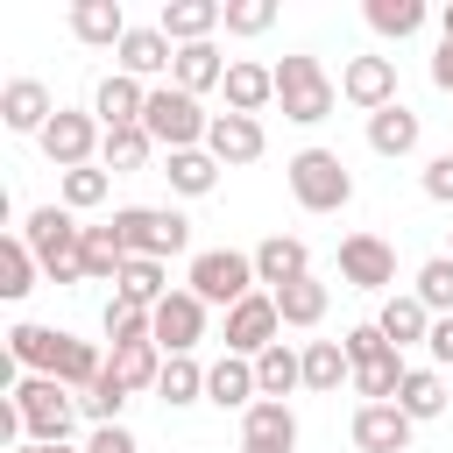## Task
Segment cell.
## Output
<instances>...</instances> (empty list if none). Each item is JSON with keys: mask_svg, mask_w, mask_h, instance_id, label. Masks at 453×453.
<instances>
[{"mask_svg": "<svg viewBox=\"0 0 453 453\" xmlns=\"http://www.w3.org/2000/svg\"><path fill=\"white\" fill-rule=\"evenodd\" d=\"M21 241L35 248V262H42L50 283H85V226H78L71 205H35L21 219Z\"/></svg>", "mask_w": 453, "mask_h": 453, "instance_id": "6da1fadb", "label": "cell"}, {"mask_svg": "<svg viewBox=\"0 0 453 453\" xmlns=\"http://www.w3.org/2000/svg\"><path fill=\"white\" fill-rule=\"evenodd\" d=\"M14 418H21V446H71V425H78V403L57 375H14Z\"/></svg>", "mask_w": 453, "mask_h": 453, "instance_id": "7a4b0ae2", "label": "cell"}, {"mask_svg": "<svg viewBox=\"0 0 453 453\" xmlns=\"http://www.w3.org/2000/svg\"><path fill=\"white\" fill-rule=\"evenodd\" d=\"M276 106H283V120H297V127H319L333 106H340V85L326 78V64L319 57H283L276 64Z\"/></svg>", "mask_w": 453, "mask_h": 453, "instance_id": "3957f363", "label": "cell"}, {"mask_svg": "<svg viewBox=\"0 0 453 453\" xmlns=\"http://www.w3.org/2000/svg\"><path fill=\"white\" fill-rule=\"evenodd\" d=\"M113 234H120L127 255H149V262H170V255L191 248V219L177 205H120L113 212Z\"/></svg>", "mask_w": 453, "mask_h": 453, "instance_id": "277c9868", "label": "cell"}, {"mask_svg": "<svg viewBox=\"0 0 453 453\" xmlns=\"http://www.w3.org/2000/svg\"><path fill=\"white\" fill-rule=\"evenodd\" d=\"M142 127L156 134L163 156H177V149H205L212 113H205L191 92H177V85H149V113H142Z\"/></svg>", "mask_w": 453, "mask_h": 453, "instance_id": "5b68a950", "label": "cell"}, {"mask_svg": "<svg viewBox=\"0 0 453 453\" xmlns=\"http://www.w3.org/2000/svg\"><path fill=\"white\" fill-rule=\"evenodd\" d=\"M283 177H290V198H297L304 212H340V205L354 198V177H347V163H340L333 149H297V156L283 163Z\"/></svg>", "mask_w": 453, "mask_h": 453, "instance_id": "8992f818", "label": "cell"}, {"mask_svg": "<svg viewBox=\"0 0 453 453\" xmlns=\"http://www.w3.org/2000/svg\"><path fill=\"white\" fill-rule=\"evenodd\" d=\"M255 255H241V248H205V255H191V276H184V290L191 297H205V304H241V297H255Z\"/></svg>", "mask_w": 453, "mask_h": 453, "instance_id": "52a82bcc", "label": "cell"}, {"mask_svg": "<svg viewBox=\"0 0 453 453\" xmlns=\"http://www.w3.org/2000/svg\"><path fill=\"white\" fill-rule=\"evenodd\" d=\"M35 142H42V156H50L57 170H85V163L99 156L106 127L92 120V106H85V113H78V106H57V120H50V127H42Z\"/></svg>", "mask_w": 453, "mask_h": 453, "instance_id": "ba28073f", "label": "cell"}, {"mask_svg": "<svg viewBox=\"0 0 453 453\" xmlns=\"http://www.w3.org/2000/svg\"><path fill=\"white\" fill-rule=\"evenodd\" d=\"M276 340H283V311H276V297H269V290H255V297H241V304L226 311V354L262 361Z\"/></svg>", "mask_w": 453, "mask_h": 453, "instance_id": "9c48e42d", "label": "cell"}, {"mask_svg": "<svg viewBox=\"0 0 453 453\" xmlns=\"http://www.w3.org/2000/svg\"><path fill=\"white\" fill-rule=\"evenodd\" d=\"M340 276L354 290H389L396 297V248L382 234H347L340 241Z\"/></svg>", "mask_w": 453, "mask_h": 453, "instance_id": "30bf717a", "label": "cell"}, {"mask_svg": "<svg viewBox=\"0 0 453 453\" xmlns=\"http://www.w3.org/2000/svg\"><path fill=\"white\" fill-rule=\"evenodd\" d=\"M71 347H78V333H57V326H14V333H7V354H14L21 375H57V382H64Z\"/></svg>", "mask_w": 453, "mask_h": 453, "instance_id": "8fae6325", "label": "cell"}, {"mask_svg": "<svg viewBox=\"0 0 453 453\" xmlns=\"http://www.w3.org/2000/svg\"><path fill=\"white\" fill-rule=\"evenodd\" d=\"M205 149H212V163H219V170H241V163H262L269 134H262V120H255V113H212Z\"/></svg>", "mask_w": 453, "mask_h": 453, "instance_id": "7c38bea8", "label": "cell"}, {"mask_svg": "<svg viewBox=\"0 0 453 453\" xmlns=\"http://www.w3.org/2000/svg\"><path fill=\"white\" fill-rule=\"evenodd\" d=\"M149 319H156V347L163 354H191L205 340V297H191V290H170Z\"/></svg>", "mask_w": 453, "mask_h": 453, "instance_id": "4fadbf2b", "label": "cell"}, {"mask_svg": "<svg viewBox=\"0 0 453 453\" xmlns=\"http://www.w3.org/2000/svg\"><path fill=\"white\" fill-rule=\"evenodd\" d=\"M340 99L361 106V113L396 106V64H389V57H354V64L340 71Z\"/></svg>", "mask_w": 453, "mask_h": 453, "instance_id": "5bb4252c", "label": "cell"}, {"mask_svg": "<svg viewBox=\"0 0 453 453\" xmlns=\"http://www.w3.org/2000/svg\"><path fill=\"white\" fill-rule=\"evenodd\" d=\"M50 120H57V99H50L42 78H7V85H0V127H14V134H42Z\"/></svg>", "mask_w": 453, "mask_h": 453, "instance_id": "9a60e30c", "label": "cell"}, {"mask_svg": "<svg viewBox=\"0 0 453 453\" xmlns=\"http://www.w3.org/2000/svg\"><path fill=\"white\" fill-rule=\"evenodd\" d=\"M142 113H149V85L127 78V71H106L99 92H92V120L113 134V127H142Z\"/></svg>", "mask_w": 453, "mask_h": 453, "instance_id": "2e32d148", "label": "cell"}, {"mask_svg": "<svg viewBox=\"0 0 453 453\" xmlns=\"http://www.w3.org/2000/svg\"><path fill=\"white\" fill-rule=\"evenodd\" d=\"M156 28L184 50V42H212V28H226V0H163Z\"/></svg>", "mask_w": 453, "mask_h": 453, "instance_id": "e0dca14e", "label": "cell"}, {"mask_svg": "<svg viewBox=\"0 0 453 453\" xmlns=\"http://www.w3.org/2000/svg\"><path fill=\"white\" fill-rule=\"evenodd\" d=\"M205 403H219V411H255V403H262L255 361H241V354H219V361L205 368Z\"/></svg>", "mask_w": 453, "mask_h": 453, "instance_id": "ac0fdd59", "label": "cell"}, {"mask_svg": "<svg viewBox=\"0 0 453 453\" xmlns=\"http://www.w3.org/2000/svg\"><path fill=\"white\" fill-rule=\"evenodd\" d=\"M411 418L396 411V403H361L354 411V446L361 453H411Z\"/></svg>", "mask_w": 453, "mask_h": 453, "instance_id": "d6986e66", "label": "cell"}, {"mask_svg": "<svg viewBox=\"0 0 453 453\" xmlns=\"http://www.w3.org/2000/svg\"><path fill=\"white\" fill-rule=\"evenodd\" d=\"M113 57H120L127 78H163V71H177V42H170L163 28H127Z\"/></svg>", "mask_w": 453, "mask_h": 453, "instance_id": "ffe728a7", "label": "cell"}, {"mask_svg": "<svg viewBox=\"0 0 453 453\" xmlns=\"http://www.w3.org/2000/svg\"><path fill=\"white\" fill-rule=\"evenodd\" d=\"M255 276H262V290H283V283L311 276V248H304L297 234H269V241L255 248Z\"/></svg>", "mask_w": 453, "mask_h": 453, "instance_id": "44dd1931", "label": "cell"}, {"mask_svg": "<svg viewBox=\"0 0 453 453\" xmlns=\"http://www.w3.org/2000/svg\"><path fill=\"white\" fill-rule=\"evenodd\" d=\"M127 28H134V21L120 14V0H71V35H78V42H92V50H120Z\"/></svg>", "mask_w": 453, "mask_h": 453, "instance_id": "7402d4cb", "label": "cell"}, {"mask_svg": "<svg viewBox=\"0 0 453 453\" xmlns=\"http://www.w3.org/2000/svg\"><path fill=\"white\" fill-rule=\"evenodd\" d=\"M219 92H226V113H262L276 99V64H248L241 57V64H226V85Z\"/></svg>", "mask_w": 453, "mask_h": 453, "instance_id": "603a6c76", "label": "cell"}, {"mask_svg": "<svg viewBox=\"0 0 453 453\" xmlns=\"http://www.w3.org/2000/svg\"><path fill=\"white\" fill-rule=\"evenodd\" d=\"M375 326H382V340L403 354V347H418V340H432V311L411 297V290H396V297H382V311H375Z\"/></svg>", "mask_w": 453, "mask_h": 453, "instance_id": "cb8c5ba5", "label": "cell"}, {"mask_svg": "<svg viewBox=\"0 0 453 453\" xmlns=\"http://www.w3.org/2000/svg\"><path fill=\"white\" fill-rule=\"evenodd\" d=\"M241 446H283V453H297V418H290V403L262 396L255 411H241Z\"/></svg>", "mask_w": 453, "mask_h": 453, "instance_id": "d4e9b609", "label": "cell"}, {"mask_svg": "<svg viewBox=\"0 0 453 453\" xmlns=\"http://www.w3.org/2000/svg\"><path fill=\"white\" fill-rule=\"evenodd\" d=\"M418 134H425V127H418V113H411L403 99H396V106H382V113H368V149H375V156H389V163H396V156H411V149H418Z\"/></svg>", "mask_w": 453, "mask_h": 453, "instance_id": "484cf974", "label": "cell"}, {"mask_svg": "<svg viewBox=\"0 0 453 453\" xmlns=\"http://www.w3.org/2000/svg\"><path fill=\"white\" fill-rule=\"evenodd\" d=\"M340 382H354V361L340 340H304V389L311 396H340Z\"/></svg>", "mask_w": 453, "mask_h": 453, "instance_id": "4316f807", "label": "cell"}, {"mask_svg": "<svg viewBox=\"0 0 453 453\" xmlns=\"http://www.w3.org/2000/svg\"><path fill=\"white\" fill-rule=\"evenodd\" d=\"M170 85L198 99V92H212V85H226V57H219L212 42H184V50H177V71H170Z\"/></svg>", "mask_w": 453, "mask_h": 453, "instance_id": "83f0119b", "label": "cell"}, {"mask_svg": "<svg viewBox=\"0 0 453 453\" xmlns=\"http://www.w3.org/2000/svg\"><path fill=\"white\" fill-rule=\"evenodd\" d=\"M106 375L134 396V389H156V375H163V347L156 340H134V347H113L106 354Z\"/></svg>", "mask_w": 453, "mask_h": 453, "instance_id": "f1b7e54d", "label": "cell"}, {"mask_svg": "<svg viewBox=\"0 0 453 453\" xmlns=\"http://www.w3.org/2000/svg\"><path fill=\"white\" fill-rule=\"evenodd\" d=\"M255 382H262V396H290V389H304V347H290V340H276L262 361H255Z\"/></svg>", "mask_w": 453, "mask_h": 453, "instance_id": "f546056e", "label": "cell"}, {"mask_svg": "<svg viewBox=\"0 0 453 453\" xmlns=\"http://www.w3.org/2000/svg\"><path fill=\"white\" fill-rule=\"evenodd\" d=\"M396 411H403L411 425L446 418V375H439V368H411V375H403V389H396Z\"/></svg>", "mask_w": 453, "mask_h": 453, "instance_id": "4dcf8cb0", "label": "cell"}, {"mask_svg": "<svg viewBox=\"0 0 453 453\" xmlns=\"http://www.w3.org/2000/svg\"><path fill=\"white\" fill-rule=\"evenodd\" d=\"M163 177H170L177 198H205V191L219 184V163H212V149H177V156L163 163Z\"/></svg>", "mask_w": 453, "mask_h": 453, "instance_id": "1f68e13d", "label": "cell"}, {"mask_svg": "<svg viewBox=\"0 0 453 453\" xmlns=\"http://www.w3.org/2000/svg\"><path fill=\"white\" fill-rule=\"evenodd\" d=\"M134 255L120 248V234H113V219L106 226H85V283H120V269H127Z\"/></svg>", "mask_w": 453, "mask_h": 453, "instance_id": "d6a6232c", "label": "cell"}, {"mask_svg": "<svg viewBox=\"0 0 453 453\" xmlns=\"http://www.w3.org/2000/svg\"><path fill=\"white\" fill-rule=\"evenodd\" d=\"M113 297H120V304H142V311H156V304L170 297V276H163V262H149V255H134V262L120 269V283H113Z\"/></svg>", "mask_w": 453, "mask_h": 453, "instance_id": "836d02e7", "label": "cell"}, {"mask_svg": "<svg viewBox=\"0 0 453 453\" xmlns=\"http://www.w3.org/2000/svg\"><path fill=\"white\" fill-rule=\"evenodd\" d=\"M35 276H42L35 248H28L21 234H7V241H0V297H28V290H35Z\"/></svg>", "mask_w": 453, "mask_h": 453, "instance_id": "e575fe53", "label": "cell"}, {"mask_svg": "<svg viewBox=\"0 0 453 453\" xmlns=\"http://www.w3.org/2000/svg\"><path fill=\"white\" fill-rule=\"evenodd\" d=\"M269 297H276L283 326H319V319H326V283H319V276H297V283H283V290H269Z\"/></svg>", "mask_w": 453, "mask_h": 453, "instance_id": "d590c367", "label": "cell"}, {"mask_svg": "<svg viewBox=\"0 0 453 453\" xmlns=\"http://www.w3.org/2000/svg\"><path fill=\"white\" fill-rule=\"evenodd\" d=\"M156 396L177 411V403H198L205 396V368L191 354H163V375H156Z\"/></svg>", "mask_w": 453, "mask_h": 453, "instance_id": "8d00e7d4", "label": "cell"}, {"mask_svg": "<svg viewBox=\"0 0 453 453\" xmlns=\"http://www.w3.org/2000/svg\"><path fill=\"white\" fill-rule=\"evenodd\" d=\"M403 354H382V361H368V368H354V396L361 403H396V389H403Z\"/></svg>", "mask_w": 453, "mask_h": 453, "instance_id": "74e56055", "label": "cell"}, {"mask_svg": "<svg viewBox=\"0 0 453 453\" xmlns=\"http://www.w3.org/2000/svg\"><path fill=\"white\" fill-rule=\"evenodd\" d=\"M411 297H418V304H425L432 319H453V255H432V262L418 269Z\"/></svg>", "mask_w": 453, "mask_h": 453, "instance_id": "f35d334b", "label": "cell"}, {"mask_svg": "<svg viewBox=\"0 0 453 453\" xmlns=\"http://www.w3.org/2000/svg\"><path fill=\"white\" fill-rule=\"evenodd\" d=\"M361 14H368V28H375V35H396V42L425 28V0H368Z\"/></svg>", "mask_w": 453, "mask_h": 453, "instance_id": "ab89813d", "label": "cell"}, {"mask_svg": "<svg viewBox=\"0 0 453 453\" xmlns=\"http://www.w3.org/2000/svg\"><path fill=\"white\" fill-rule=\"evenodd\" d=\"M149 156H156V134H149V127H113V134L99 142V163H106V170H142Z\"/></svg>", "mask_w": 453, "mask_h": 453, "instance_id": "60d3db41", "label": "cell"}, {"mask_svg": "<svg viewBox=\"0 0 453 453\" xmlns=\"http://www.w3.org/2000/svg\"><path fill=\"white\" fill-rule=\"evenodd\" d=\"M106 191H113L106 163H85V170H64V198H57V205H71V212H92V205H106Z\"/></svg>", "mask_w": 453, "mask_h": 453, "instance_id": "b9f144b4", "label": "cell"}, {"mask_svg": "<svg viewBox=\"0 0 453 453\" xmlns=\"http://www.w3.org/2000/svg\"><path fill=\"white\" fill-rule=\"evenodd\" d=\"M99 326H106V340H113V347H134V340H156V319H149L142 304H120V297L106 304V319H99Z\"/></svg>", "mask_w": 453, "mask_h": 453, "instance_id": "7bdbcfd3", "label": "cell"}, {"mask_svg": "<svg viewBox=\"0 0 453 453\" xmlns=\"http://www.w3.org/2000/svg\"><path fill=\"white\" fill-rule=\"evenodd\" d=\"M78 411H85L92 425H120V411H127V389H120L113 375H99V382H92V389L78 396Z\"/></svg>", "mask_w": 453, "mask_h": 453, "instance_id": "ee69618b", "label": "cell"}, {"mask_svg": "<svg viewBox=\"0 0 453 453\" xmlns=\"http://www.w3.org/2000/svg\"><path fill=\"white\" fill-rule=\"evenodd\" d=\"M276 28V0H226V35H262Z\"/></svg>", "mask_w": 453, "mask_h": 453, "instance_id": "f6af8a7d", "label": "cell"}, {"mask_svg": "<svg viewBox=\"0 0 453 453\" xmlns=\"http://www.w3.org/2000/svg\"><path fill=\"white\" fill-rule=\"evenodd\" d=\"M340 347H347V361H354V368H368V361L396 354V347L382 340V326H375V319H368V326H347V340H340Z\"/></svg>", "mask_w": 453, "mask_h": 453, "instance_id": "bcb514c9", "label": "cell"}, {"mask_svg": "<svg viewBox=\"0 0 453 453\" xmlns=\"http://www.w3.org/2000/svg\"><path fill=\"white\" fill-rule=\"evenodd\" d=\"M425 198H432V205H453V149L425 163Z\"/></svg>", "mask_w": 453, "mask_h": 453, "instance_id": "7dc6e473", "label": "cell"}, {"mask_svg": "<svg viewBox=\"0 0 453 453\" xmlns=\"http://www.w3.org/2000/svg\"><path fill=\"white\" fill-rule=\"evenodd\" d=\"M85 453H142V446H134V432H127V425H92Z\"/></svg>", "mask_w": 453, "mask_h": 453, "instance_id": "c3c4849f", "label": "cell"}, {"mask_svg": "<svg viewBox=\"0 0 453 453\" xmlns=\"http://www.w3.org/2000/svg\"><path fill=\"white\" fill-rule=\"evenodd\" d=\"M425 347H432V361H453V319H432V340Z\"/></svg>", "mask_w": 453, "mask_h": 453, "instance_id": "681fc988", "label": "cell"}, {"mask_svg": "<svg viewBox=\"0 0 453 453\" xmlns=\"http://www.w3.org/2000/svg\"><path fill=\"white\" fill-rule=\"evenodd\" d=\"M432 85L453 92V42H439V57H432Z\"/></svg>", "mask_w": 453, "mask_h": 453, "instance_id": "f907efd6", "label": "cell"}, {"mask_svg": "<svg viewBox=\"0 0 453 453\" xmlns=\"http://www.w3.org/2000/svg\"><path fill=\"white\" fill-rule=\"evenodd\" d=\"M439 42H453V0H446V14H439Z\"/></svg>", "mask_w": 453, "mask_h": 453, "instance_id": "816d5d0a", "label": "cell"}, {"mask_svg": "<svg viewBox=\"0 0 453 453\" xmlns=\"http://www.w3.org/2000/svg\"><path fill=\"white\" fill-rule=\"evenodd\" d=\"M14 453H78V446H35V439H28V446H14Z\"/></svg>", "mask_w": 453, "mask_h": 453, "instance_id": "f5cc1de1", "label": "cell"}, {"mask_svg": "<svg viewBox=\"0 0 453 453\" xmlns=\"http://www.w3.org/2000/svg\"><path fill=\"white\" fill-rule=\"evenodd\" d=\"M241 453H283V446H241Z\"/></svg>", "mask_w": 453, "mask_h": 453, "instance_id": "db71d44e", "label": "cell"}]
</instances>
